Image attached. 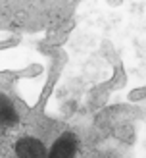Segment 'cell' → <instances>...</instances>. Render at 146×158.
Instances as JSON below:
<instances>
[{"label": "cell", "mask_w": 146, "mask_h": 158, "mask_svg": "<svg viewBox=\"0 0 146 158\" xmlns=\"http://www.w3.org/2000/svg\"><path fill=\"white\" fill-rule=\"evenodd\" d=\"M15 154L19 158H48L46 147L38 139L33 137H23L15 143Z\"/></svg>", "instance_id": "6da1fadb"}, {"label": "cell", "mask_w": 146, "mask_h": 158, "mask_svg": "<svg viewBox=\"0 0 146 158\" xmlns=\"http://www.w3.org/2000/svg\"><path fill=\"white\" fill-rule=\"evenodd\" d=\"M77 154V139L71 133H65L54 141L52 148L48 151V158H75Z\"/></svg>", "instance_id": "7a4b0ae2"}, {"label": "cell", "mask_w": 146, "mask_h": 158, "mask_svg": "<svg viewBox=\"0 0 146 158\" xmlns=\"http://www.w3.org/2000/svg\"><path fill=\"white\" fill-rule=\"evenodd\" d=\"M18 122V114L4 94H0V127H12Z\"/></svg>", "instance_id": "3957f363"}]
</instances>
